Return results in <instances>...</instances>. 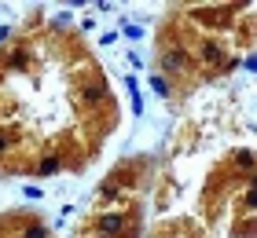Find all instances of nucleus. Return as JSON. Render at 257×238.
Instances as JSON below:
<instances>
[]
</instances>
